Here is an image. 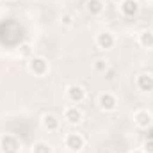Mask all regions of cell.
Here are the masks:
<instances>
[{"mask_svg":"<svg viewBox=\"0 0 153 153\" xmlns=\"http://www.w3.org/2000/svg\"><path fill=\"white\" fill-rule=\"evenodd\" d=\"M0 153H22V141L14 134L0 135Z\"/></svg>","mask_w":153,"mask_h":153,"instance_id":"cell-1","label":"cell"},{"mask_svg":"<svg viewBox=\"0 0 153 153\" xmlns=\"http://www.w3.org/2000/svg\"><path fill=\"white\" fill-rule=\"evenodd\" d=\"M27 70H29L34 76H45L48 71H50V64H48V61H46L45 57H41V55H34V57L29 59V62H27Z\"/></svg>","mask_w":153,"mask_h":153,"instance_id":"cell-2","label":"cell"},{"mask_svg":"<svg viewBox=\"0 0 153 153\" xmlns=\"http://www.w3.org/2000/svg\"><path fill=\"white\" fill-rule=\"evenodd\" d=\"M64 146H66L71 153H78L85 148V139H84V135L78 134V132H70V134H66V137H64Z\"/></svg>","mask_w":153,"mask_h":153,"instance_id":"cell-3","label":"cell"},{"mask_svg":"<svg viewBox=\"0 0 153 153\" xmlns=\"http://www.w3.org/2000/svg\"><path fill=\"white\" fill-rule=\"evenodd\" d=\"M85 96H87V91H85L80 84H70V85L66 87V98H68L70 103H73V105L82 103V102L85 100Z\"/></svg>","mask_w":153,"mask_h":153,"instance_id":"cell-4","label":"cell"},{"mask_svg":"<svg viewBox=\"0 0 153 153\" xmlns=\"http://www.w3.org/2000/svg\"><path fill=\"white\" fill-rule=\"evenodd\" d=\"M98 107L103 112H112V111H116L117 109V98H116V94L109 93V91L102 93L98 96Z\"/></svg>","mask_w":153,"mask_h":153,"instance_id":"cell-5","label":"cell"},{"mask_svg":"<svg viewBox=\"0 0 153 153\" xmlns=\"http://www.w3.org/2000/svg\"><path fill=\"white\" fill-rule=\"evenodd\" d=\"M62 117H64V121L70 123V125H78V123H82V119H84V112H82V109H80L78 105H73V103H71V105L64 107Z\"/></svg>","mask_w":153,"mask_h":153,"instance_id":"cell-6","label":"cell"},{"mask_svg":"<svg viewBox=\"0 0 153 153\" xmlns=\"http://www.w3.org/2000/svg\"><path fill=\"white\" fill-rule=\"evenodd\" d=\"M134 123H135L137 128H141V130H148V128L152 126V123H153L152 112H148V111H144V109L135 111V112H134Z\"/></svg>","mask_w":153,"mask_h":153,"instance_id":"cell-7","label":"cell"},{"mask_svg":"<svg viewBox=\"0 0 153 153\" xmlns=\"http://www.w3.org/2000/svg\"><path fill=\"white\" fill-rule=\"evenodd\" d=\"M94 43H96V46H98L100 50H111V48H114V45H116V38H114L112 32L103 30V32H98V34H96Z\"/></svg>","mask_w":153,"mask_h":153,"instance_id":"cell-8","label":"cell"},{"mask_svg":"<svg viewBox=\"0 0 153 153\" xmlns=\"http://www.w3.org/2000/svg\"><path fill=\"white\" fill-rule=\"evenodd\" d=\"M135 87L141 93H152L153 91V75L152 73H139L135 76Z\"/></svg>","mask_w":153,"mask_h":153,"instance_id":"cell-9","label":"cell"},{"mask_svg":"<svg viewBox=\"0 0 153 153\" xmlns=\"http://www.w3.org/2000/svg\"><path fill=\"white\" fill-rule=\"evenodd\" d=\"M139 9H141V4L137 0H123L119 4V11L125 18H134L139 13Z\"/></svg>","mask_w":153,"mask_h":153,"instance_id":"cell-10","label":"cell"},{"mask_svg":"<svg viewBox=\"0 0 153 153\" xmlns=\"http://www.w3.org/2000/svg\"><path fill=\"white\" fill-rule=\"evenodd\" d=\"M41 125H43V128L46 132H57L59 126H61V121L53 112H45L41 116Z\"/></svg>","mask_w":153,"mask_h":153,"instance_id":"cell-11","label":"cell"},{"mask_svg":"<svg viewBox=\"0 0 153 153\" xmlns=\"http://www.w3.org/2000/svg\"><path fill=\"white\" fill-rule=\"evenodd\" d=\"M85 11L91 16H100L105 11V2L103 0H85Z\"/></svg>","mask_w":153,"mask_h":153,"instance_id":"cell-12","label":"cell"},{"mask_svg":"<svg viewBox=\"0 0 153 153\" xmlns=\"http://www.w3.org/2000/svg\"><path fill=\"white\" fill-rule=\"evenodd\" d=\"M137 43H139V46H143V48H146V50H152L153 48V30L146 29V30L139 32Z\"/></svg>","mask_w":153,"mask_h":153,"instance_id":"cell-13","label":"cell"},{"mask_svg":"<svg viewBox=\"0 0 153 153\" xmlns=\"http://www.w3.org/2000/svg\"><path fill=\"white\" fill-rule=\"evenodd\" d=\"M30 153H53V148L46 141H36L30 146Z\"/></svg>","mask_w":153,"mask_h":153,"instance_id":"cell-14","label":"cell"},{"mask_svg":"<svg viewBox=\"0 0 153 153\" xmlns=\"http://www.w3.org/2000/svg\"><path fill=\"white\" fill-rule=\"evenodd\" d=\"M109 68H111V64H109L107 59H96V61L93 62V70H94L96 73H100V75H103Z\"/></svg>","mask_w":153,"mask_h":153,"instance_id":"cell-15","label":"cell"},{"mask_svg":"<svg viewBox=\"0 0 153 153\" xmlns=\"http://www.w3.org/2000/svg\"><path fill=\"white\" fill-rule=\"evenodd\" d=\"M73 23H75V18H73L71 13H64L61 16V25L62 27H73Z\"/></svg>","mask_w":153,"mask_h":153,"instance_id":"cell-16","label":"cell"},{"mask_svg":"<svg viewBox=\"0 0 153 153\" xmlns=\"http://www.w3.org/2000/svg\"><path fill=\"white\" fill-rule=\"evenodd\" d=\"M144 153H153V137H148L144 143H143V148H141Z\"/></svg>","mask_w":153,"mask_h":153,"instance_id":"cell-17","label":"cell"},{"mask_svg":"<svg viewBox=\"0 0 153 153\" xmlns=\"http://www.w3.org/2000/svg\"><path fill=\"white\" fill-rule=\"evenodd\" d=\"M103 75H105V80H109V82H111V80H114V76H116V70H114V68H109Z\"/></svg>","mask_w":153,"mask_h":153,"instance_id":"cell-18","label":"cell"},{"mask_svg":"<svg viewBox=\"0 0 153 153\" xmlns=\"http://www.w3.org/2000/svg\"><path fill=\"white\" fill-rule=\"evenodd\" d=\"M29 48H30V45H27V43H25V45H22V55H29V53H30V50H29Z\"/></svg>","mask_w":153,"mask_h":153,"instance_id":"cell-19","label":"cell"},{"mask_svg":"<svg viewBox=\"0 0 153 153\" xmlns=\"http://www.w3.org/2000/svg\"><path fill=\"white\" fill-rule=\"evenodd\" d=\"M130 153H144V152H143V150H132Z\"/></svg>","mask_w":153,"mask_h":153,"instance_id":"cell-20","label":"cell"},{"mask_svg":"<svg viewBox=\"0 0 153 153\" xmlns=\"http://www.w3.org/2000/svg\"><path fill=\"white\" fill-rule=\"evenodd\" d=\"M112 2H114V4H117V5H119V4H121L123 0H112Z\"/></svg>","mask_w":153,"mask_h":153,"instance_id":"cell-21","label":"cell"}]
</instances>
